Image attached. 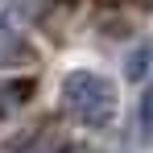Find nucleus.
Masks as SVG:
<instances>
[{"instance_id":"f257e3e1","label":"nucleus","mask_w":153,"mask_h":153,"mask_svg":"<svg viewBox=\"0 0 153 153\" xmlns=\"http://www.w3.org/2000/svg\"><path fill=\"white\" fill-rule=\"evenodd\" d=\"M58 95L66 103V112L87 128H108L116 120V108H120L116 83L108 75H100V71H87V66L66 71L62 83H58Z\"/></svg>"},{"instance_id":"f03ea898","label":"nucleus","mask_w":153,"mask_h":153,"mask_svg":"<svg viewBox=\"0 0 153 153\" xmlns=\"http://www.w3.org/2000/svg\"><path fill=\"white\" fill-rule=\"evenodd\" d=\"M137 145L149 149L153 145V79L145 83L141 100H137Z\"/></svg>"},{"instance_id":"7ed1b4c3","label":"nucleus","mask_w":153,"mask_h":153,"mask_svg":"<svg viewBox=\"0 0 153 153\" xmlns=\"http://www.w3.org/2000/svg\"><path fill=\"white\" fill-rule=\"evenodd\" d=\"M149 71H153V42H137V46L124 54V75L132 79V83H141Z\"/></svg>"},{"instance_id":"20e7f679","label":"nucleus","mask_w":153,"mask_h":153,"mask_svg":"<svg viewBox=\"0 0 153 153\" xmlns=\"http://www.w3.org/2000/svg\"><path fill=\"white\" fill-rule=\"evenodd\" d=\"M62 153H100V149H91V145H66Z\"/></svg>"}]
</instances>
